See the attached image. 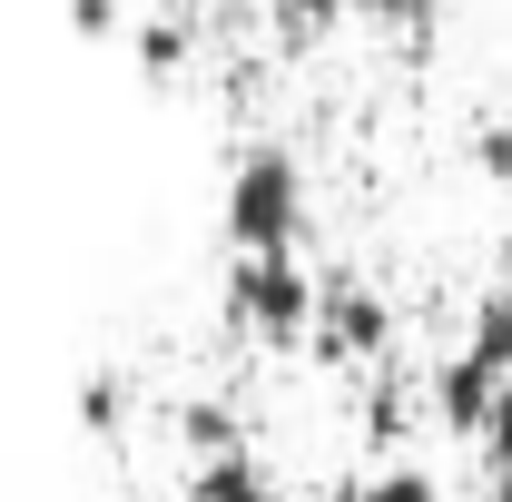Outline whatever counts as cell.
I'll return each mask as SVG.
<instances>
[{
    "label": "cell",
    "mask_w": 512,
    "mask_h": 502,
    "mask_svg": "<svg viewBox=\"0 0 512 502\" xmlns=\"http://www.w3.org/2000/svg\"><path fill=\"white\" fill-rule=\"evenodd\" d=\"M296 217H306L296 158H286V148H247L237 178H227V237H237V256H286Z\"/></svg>",
    "instance_id": "1"
},
{
    "label": "cell",
    "mask_w": 512,
    "mask_h": 502,
    "mask_svg": "<svg viewBox=\"0 0 512 502\" xmlns=\"http://www.w3.org/2000/svg\"><path fill=\"white\" fill-rule=\"evenodd\" d=\"M227 315L256 325V335H296V325H316V286L296 276V256H237L227 266Z\"/></svg>",
    "instance_id": "2"
},
{
    "label": "cell",
    "mask_w": 512,
    "mask_h": 502,
    "mask_svg": "<svg viewBox=\"0 0 512 502\" xmlns=\"http://www.w3.org/2000/svg\"><path fill=\"white\" fill-rule=\"evenodd\" d=\"M384 335H394V315H384L375 286H355V276H325V286H316V345L335 355V365L384 355Z\"/></svg>",
    "instance_id": "3"
},
{
    "label": "cell",
    "mask_w": 512,
    "mask_h": 502,
    "mask_svg": "<svg viewBox=\"0 0 512 502\" xmlns=\"http://www.w3.org/2000/svg\"><path fill=\"white\" fill-rule=\"evenodd\" d=\"M493 404H503V375H483L473 355H444V365H434V414H444L453 434H483Z\"/></svg>",
    "instance_id": "4"
},
{
    "label": "cell",
    "mask_w": 512,
    "mask_h": 502,
    "mask_svg": "<svg viewBox=\"0 0 512 502\" xmlns=\"http://www.w3.org/2000/svg\"><path fill=\"white\" fill-rule=\"evenodd\" d=\"M197 502H286V493L266 483V463L237 443V453H207V463H197Z\"/></svg>",
    "instance_id": "5"
},
{
    "label": "cell",
    "mask_w": 512,
    "mask_h": 502,
    "mask_svg": "<svg viewBox=\"0 0 512 502\" xmlns=\"http://www.w3.org/2000/svg\"><path fill=\"white\" fill-rule=\"evenodd\" d=\"M463 355H473L483 375H503V384H512V286H493V296L473 306V335H463Z\"/></svg>",
    "instance_id": "6"
},
{
    "label": "cell",
    "mask_w": 512,
    "mask_h": 502,
    "mask_svg": "<svg viewBox=\"0 0 512 502\" xmlns=\"http://www.w3.org/2000/svg\"><path fill=\"white\" fill-rule=\"evenodd\" d=\"M188 50H197L188 20H148V30H138V69H148V79H178V69H188Z\"/></svg>",
    "instance_id": "7"
},
{
    "label": "cell",
    "mask_w": 512,
    "mask_h": 502,
    "mask_svg": "<svg viewBox=\"0 0 512 502\" xmlns=\"http://www.w3.org/2000/svg\"><path fill=\"white\" fill-rule=\"evenodd\" d=\"M345 502H444V493H434V473H414V463H384L375 483H355Z\"/></svg>",
    "instance_id": "8"
},
{
    "label": "cell",
    "mask_w": 512,
    "mask_h": 502,
    "mask_svg": "<svg viewBox=\"0 0 512 502\" xmlns=\"http://www.w3.org/2000/svg\"><path fill=\"white\" fill-rule=\"evenodd\" d=\"M79 414H89L99 434H119V414H128V384H119V375H89V384H79Z\"/></svg>",
    "instance_id": "9"
},
{
    "label": "cell",
    "mask_w": 512,
    "mask_h": 502,
    "mask_svg": "<svg viewBox=\"0 0 512 502\" xmlns=\"http://www.w3.org/2000/svg\"><path fill=\"white\" fill-rule=\"evenodd\" d=\"M473 168L512 188V119H483V128H473Z\"/></svg>",
    "instance_id": "10"
},
{
    "label": "cell",
    "mask_w": 512,
    "mask_h": 502,
    "mask_svg": "<svg viewBox=\"0 0 512 502\" xmlns=\"http://www.w3.org/2000/svg\"><path fill=\"white\" fill-rule=\"evenodd\" d=\"M483 443H493V473H512V384H503V404H493V424H483Z\"/></svg>",
    "instance_id": "11"
},
{
    "label": "cell",
    "mask_w": 512,
    "mask_h": 502,
    "mask_svg": "<svg viewBox=\"0 0 512 502\" xmlns=\"http://www.w3.org/2000/svg\"><path fill=\"white\" fill-rule=\"evenodd\" d=\"M69 20H79L89 40H109V30H119V0H69Z\"/></svg>",
    "instance_id": "12"
},
{
    "label": "cell",
    "mask_w": 512,
    "mask_h": 502,
    "mask_svg": "<svg viewBox=\"0 0 512 502\" xmlns=\"http://www.w3.org/2000/svg\"><path fill=\"white\" fill-rule=\"evenodd\" d=\"M276 10H286L296 30H325V20H335V10H355V0H276Z\"/></svg>",
    "instance_id": "13"
},
{
    "label": "cell",
    "mask_w": 512,
    "mask_h": 502,
    "mask_svg": "<svg viewBox=\"0 0 512 502\" xmlns=\"http://www.w3.org/2000/svg\"><path fill=\"white\" fill-rule=\"evenodd\" d=\"M365 10H384V20H434L444 0H365Z\"/></svg>",
    "instance_id": "14"
},
{
    "label": "cell",
    "mask_w": 512,
    "mask_h": 502,
    "mask_svg": "<svg viewBox=\"0 0 512 502\" xmlns=\"http://www.w3.org/2000/svg\"><path fill=\"white\" fill-rule=\"evenodd\" d=\"M483 502H512V473H493V493H483Z\"/></svg>",
    "instance_id": "15"
}]
</instances>
